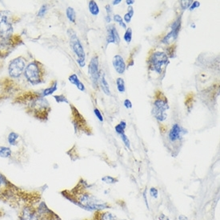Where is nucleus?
Returning a JSON list of instances; mask_svg holds the SVG:
<instances>
[{"instance_id":"obj_1","label":"nucleus","mask_w":220,"mask_h":220,"mask_svg":"<svg viewBox=\"0 0 220 220\" xmlns=\"http://www.w3.org/2000/svg\"><path fill=\"white\" fill-rule=\"evenodd\" d=\"M42 200V190L17 186L0 171V202L19 211L24 206H36Z\"/></svg>"},{"instance_id":"obj_2","label":"nucleus","mask_w":220,"mask_h":220,"mask_svg":"<svg viewBox=\"0 0 220 220\" xmlns=\"http://www.w3.org/2000/svg\"><path fill=\"white\" fill-rule=\"evenodd\" d=\"M89 187L87 181L81 178L73 188L61 190L60 194L66 199L87 211H96L110 208V204L92 194Z\"/></svg>"},{"instance_id":"obj_3","label":"nucleus","mask_w":220,"mask_h":220,"mask_svg":"<svg viewBox=\"0 0 220 220\" xmlns=\"http://www.w3.org/2000/svg\"><path fill=\"white\" fill-rule=\"evenodd\" d=\"M14 103L24 106L28 115L40 121H46L51 110L47 99L42 96L41 93L34 91H26L18 94L14 98Z\"/></svg>"},{"instance_id":"obj_4","label":"nucleus","mask_w":220,"mask_h":220,"mask_svg":"<svg viewBox=\"0 0 220 220\" xmlns=\"http://www.w3.org/2000/svg\"><path fill=\"white\" fill-rule=\"evenodd\" d=\"M46 71L44 66L38 60L29 62L25 68L23 75L28 83L32 86H36L43 83Z\"/></svg>"},{"instance_id":"obj_5","label":"nucleus","mask_w":220,"mask_h":220,"mask_svg":"<svg viewBox=\"0 0 220 220\" xmlns=\"http://www.w3.org/2000/svg\"><path fill=\"white\" fill-rule=\"evenodd\" d=\"M168 62L169 60L167 55L163 51L154 52L147 59V64L150 70L158 74H161L165 70Z\"/></svg>"},{"instance_id":"obj_6","label":"nucleus","mask_w":220,"mask_h":220,"mask_svg":"<svg viewBox=\"0 0 220 220\" xmlns=\"http://www.w3.org/2000/svg\"><path fill=\"white\" fill-rule=\"evenodd\" d=\"M155 102H154L153 115L157 120L159 122L164 121L167 115L166 114V110L169 109L168 101L167 97L162 93V91H157L155 95Z\"/></svg>"},{"instance_id":"obj_7","label":"nucleus","mask_w":220,"mask_h":220,"mask_svg":"<svg viewBox=\"0 0 220 220\" xmlns=\"http://www.w3.org/2000/svg\"><path fill=\"white\" fill-rule=\"evenodd\" d=\"M68 34L70 37V46L75 55L77 56V62L80 67H84L86 64V55L84 49L81 43L80 40L77 36L76 33L73 30H68Z\"/></svg>"},{"instance_id":"obj_8","label":"nucleus","mask_w":220,"mask_h":220,"mask_svg":"<svg viewBox=\"0 0 220 220\" xmlns=\"http://www.w3.org/2000/svg\"><path fill=\"white\" fill-rule=\"evenodd\" d=\"M13 32L12 15L7 11H0V38L9 39Z\"/></svg>"},{"instance_id":"obj_9","label":"nucleus","mask_w":220,"mask_h":220,"mask_svg":"<svg viewBox=\"0 0 220 220\" xmlns=\"http://www.w3.org/2000/svg\"><path fill=\"white\" fill-rule=\"evenodd\" d=\"M27 67V59L19 56L12 59L8 65V74L11 78H18L23 74Z\"/></svg>"},{"instance_id":"obj_10","label":"nucleus","mask_w":220,"mask_h":220,"mask_svg":"<svg viewBox=\"0 0 220 220\" xmlns=\"http://www.w3.org/2000/svg\"><path fill=\"white\" fill-rule=\"evenodd\" d=\"M36 209L39 220H62L57 214L49 208L46 202L43 200L37 204Z\"/></svg>"},{"instance_id":"obj_11","label":"nucleus","mask_w":220,"mask_h":220,"mask_svg":"<svg viewBox=\"0 0 220 220\" xmlns=\"http://www.w3.org/2000/svg\"><path fill=\"white\" fill-rule=\"evenodd\" d=\"M72 108V116L74 117L73 123L75 128V131H84L87 135H91V129L87 126V123L85 121L83 117L79 114L78 110L75 107H74L73 106H71Z\"/></svg>"},{"instance_id":"obj_12","label":"nucleus","mask_w":220,"mask_h":220,"mask_svg":"<svg viewBox=\"0 0 220 220\" xmlns=\"http://www.w3.org/2000/svg\"><path fill=\"white\" fill-rule=\"evenodd\" d=\"M88 72L91 78L92 83L94 88L98 87V83L99 80V58L97 55H94L91 58L88 66Z\"/></svg>"},{"instance_id":"obj_13","label":"nucleus","mask_w":220,"mask_h":220,"mask_svg":"<svg viewBox=\"0 0 220 220\" xmlns=\"http://www.w3.org/2000/svg\"><path fill=\"white\" fill-rule=\"evenodd\" d=\"M17 220H39L36 206H27L20 209Z\"/></svg>"},{"instance_id":"obj_14","label":"nucleus","mask_w":220,"mask_h":220,"mask_svg":"<svg viewBox=\"0 0 220 220\" xmlns=\"http://www.w3.org/2000/svg\"><path fill=\"white\" fill-rule=\"evenodd\" d=\"M180 27H181V17L177 18L176 20L173 23L171 26V30L163 38V39L162 40V43L165 44H168L171 41H174V39L178 37L179 30H180Z\"/></svg>"},{"instance_id":"obj_15","label":"nucleus","mask_w":220,"mask_h":220,"mask_svg":"<svg viewBox=\"0 0 220 220\" xmlns=\"http://www.w3.org/2000/svg\"><path fill=\"white\" fill-rule=\"evenodd\" d=\"M183 137V129L178 123H174L169 131L168 139L171 142H178Z\"/></svg>"},{"instance_id":"obj_16","label":"nucleus","mask_w":220,"mask_h":220,"mask_svg":"<svg viewBox=\"0 0 220 220\" xmlns=\"http://www.w3.org/2000/svg\"><path fill=\"white\" fill-rule=\"evenodd\" d=\"M92 218H94L95 220H126L122 219V218H119L118 216L115 215L114 214L110 213L109 211H104V210L94 211Z\"/></svg>"},{"instance_id":"obj_17","label":"nucleus","mask_w":220,"mask_h":220,"mask_svg":"<svg viewBox=\"0 0 220 220\" xmlns=\"http://www.w3.org/2000/svg\"><path fill=\"white\" fill-rule=\"evenodd\" d=\"M107 43L119 44L120 43V37L119 35L118 30L115 26L111 25L107 28Z\"/></svg>"},{"instance_id":"obj_18","label":"nucleus","mask_w":220,"mask_h":220,"mask_svg":"<svg viewBox=\"0 0 220 220\" xmlns=\"http://www.w3.org/2000/svg\"><path fill=\"white\" fill-rule=\"evenodd\" d=\"M113 67L119 74H123L126 71V63L124 62L123 58L121 55H116L114 56L112 60Z\"/></svg>"},{"instance_id":"obj_19","label":"nucleus","mask_w":220,"mask_h":220,"mask_svg":"<svg viewBox=\"0 0 220 220\" xmlns=\"http://www.w3.org/2000/svg\"><path fill=\"white\" fill-rule=\"evenodd\" d=\"M0 157L2 158H7L13 162L14 160V155L13 151L10 147L6 146H0Z\"/></svg>"},{"instance_id":"obj_20","label":"nucleus","mask_w":220,"mask_h":220,"mask_svg":"<svg viewBox=\"0 0 220 220\" xmlns=\"http://www.w3.org/2000/svg\"><path fill=\"white\" fill-rule=\"evenodd\" d=\"M68 79L72 84L75 85L76 87H77V88H78L79 91H85L84 84L79 80L78 75H77L76 74H72L71 75L69 76Z\"/></svg>"},{"instance_id":"obj_21","label":"nucleus","mask_w":220,"mask_h":220,"mask_svg":"<svg viewBox=\"0 0 220 220\" xmlns=\"http://www.w3.org/2000/svg\"><path fill=\"white\" fill-rule=\"evenodd\" d=\"M99 80H100V85H101V88L103 91V92H104L107 95H110L111 93H110V86H109L107 81L106 79L105 75L103 73L101 75L99 76Z\"/></svg>"},{"instance_id":"obj_22","label":"nucleus","mask_w":220,"mask_h":220,"mask_svg":"<svg viewBox=\"0 0 220 220\" xmlns=\"http://www.w3.org/2000/svg\"><path fill=\"white\" fill-rule=\"evenodd\" d=\"M57 89H58V82L56 80L53 81L52 83H51V86L49 87H47V88H46L42 92L41 95L45 98L46 96H48V95H51V94H53L54 92H55L57 91Z\"/></svg>"},{"instance_id":"obj_23","label":"nucleus","mask_w":220,"mask_h":220,"mask_svg":"<svg viewBox=\"0 0 220 220\" xmlns=\"http://www.w3.org/2000/svg\"><path fill=\"white\" fill-rule=\"evenodd\" d=\"M88 7H89V11L91 12V14L94 16H97L99 14V8L96 2H94L93 0L90 1L88 3Z\"/></svg>"},{"instance_id":"obj_24","label":"nucleus","mask_w":220,"mask_h":220,"mask_svg":"<svg viewBox=\"0 0 220 220\" xmlns=\"http://www.w3.org/2000/svg\"><path fill=\"white\" fill-rule=\"evenodd\" d=\"M66 14H67V17L69 19V21H71V23H75L76 14L73 7H67V10H66Z\"/></svg>"},{"instance_id":"obj_25","label":"nucleus","mask_w":220,"mask_h":220,"mask_svg":"<svg viewBox=\"0 0 220 220\" xmlns=\"http://www.w3.org/2000/svg\"><path fill=\"white\" fill-rule=\"evenodd\" d=\"M126 127V123L125 121H121L119 123L118 125H116L115 127V131L117 132L119 135H123V134H125V129Z\"/></svg>"},{"instance_id":"obj_26","label":"nucleus","mask_w":220,"mask_h":220,"mask_svg":"<svg viewBox=\"0 0 220 220\" xmlns=\"http://www.w3.org/2000/svg\"><path fill=\"white\" fill-rule=\"evenodd\" d=\"M102 181L107 184H115L118 183L119 180L116 178H114V177L110 176V175H106V176L102 178Z\"/></svg>"},{"instance_id":"obj_27","label":"nucleus","mask_w":220,"mask_h":220,"mask_svg":"<svg viewBox=\"0 0 220 220\" xmlns=\"http://www.w3.org/2000/svg\"><path fill=\"white\" fill-rule=\"evenodd\" d=\"M116 85H117L118 91L120 93H124V91H125V82H124L123 78H118L116 79Z\"/></svg>"},{"instance_id":"obj_28","label":"nucleus","mask_w":220,"mask_h":220,"mask_svg":"<svg viewBox=\"0 0 220 220\" xmlns=\"http://www.w3.org/2000/svg\"><path fill=\"white\" fill-rule=\"evenodd\" d=\"M134 14V9L132 7H129L128 8V11L126 13L125 15H124V20L126 23H130L131 20V18L133 17Z\"/></svg>"},{"instance_id":"obj_29","label":"nucleus","mask_w":220,"mask_h":220,"mask_svg":"<svg viewBox=\"0 0 220 220\" xmlns=\"http://www.w3.org/2000/svg\"><path fill=\"white\" fill-rule=\"evenodd\" d=\"M131 39H132V30L131 27H128L124 34V40L127 43H130L131 42Z\"/></svg>"},{"instance_id":"obj_30","label":"nucleus","mask_w":220,"mask_h":220,"mask_svg":"<svg viewBox=\"0 0 220 220\" xmlns=\"http://www.w3.org/2000/svg\"><path fill=\"white\" fill-rule=\"evenodd\" d=\"M114 20H115V22H116L117 23H119V25L121 26L122 27H123L126 29V23H124L123 19L122 18V17L120 16L119 14H115V15H114Z\"/></svg>"},{"instance_id":"obj_31","label":"nucleus","mask_w":220,"mask_h":220,"mask_svg":"<svg viewBox=\"0 0 220 220\" xmlns=\"http://www.w3.org/2000/svg\"><path fill=\"white\" fill-rule=\"evenodd\" d=\"M54 99H55V101L59 103H69V101L67 100V99L66 98V96H64L63 94H59V95H54Z\"/></svg>"},{"instance_id":"obj_32","label":"nucleus","mask_w":220,"mask_h":220,"mask_svg":"<svg viewBox=\"0 0 220 220\" xmlns=\"http://www.w3.org/2000/svg\"><path fill=\"white\" fill-rule=\"evenodd\" d=\"M47 5L46 4H43L40 7V9L39 10V11H38V16L39 17H43L45 15V14L46 13L47 11Z\"/></svg>"},{"instance_id":"obj_33","label":"nucleus","mask_w":220,"mask_h":220,"mask_svg":"<svg viewBox=\"0 0 220 220\" xmlns=\"http://www.w3.org/2000/svg\"><path fill=\"white\" fill-rule=\"evenodd\" d=\"M120 136H121L122 140H123V142L126 147V148H128V150H131V143H130V140H129L128 137L125 134H123Z\"/></svg>"},{"instance_id":"obj_34","label":"nucleus","mask_w":220,"mask_h":220,"mask_svg":"<svg viewBox=\"0 0 220 220\" xmlns=\"http://www.w3.org/2000/svg\"><path fill=\"white\" fill-rule=\"evenodd\" d=\"M192 3V1H180V6L183 10L187 9Z\"/></svg>"},{"instance_id":"obj_35","label":"nucleus","mask_w":220,"mask_h":220,"mask_svg":"<svg viewBox=\"0 0 220 220\" xmlns=\"http://www.w3.org/2000/svg\"><path fill=\"white\" fill-rule=\"evenodd\" d=\"M150 195L155 199H157L158 196V191L155 187H151L150 189Z\"/></svg>"},{"instance_id":"obj_36","label":"nucleus","mask_w":220,"mask_h":220,"mask_svg":"<svg viewBox=\"0 0 220 220\" xmlns=\"http://www.w3.org/2000/svg\"><path fill=\"white\" fill-rule=\"evenodd\" d=\"M94 115H95V116H96V118H98V119H99V121L100 122L103 121V117L101 114V111H100L98 108H94Z\"/></svg>"},{"instance_id":"obj_37","label":"nucleus","mask_w":220,"mask_h":220,"mask_svg":"<svg viewBox=\"0 0 220 220\" xmlns=\"http://www.w3.org/2000/svg\"><path fill=\"white\" fill-rule=\"evenodd\" d=\"M200 6V3L199 2H198V1H195V2H192L191 5L190 6V11H193V10H195V8H197Z\"/></svg>"},{"instance_id":"obj_38","label":"nucleus","mask_w":220,"mask_h":220,"mask_svg":"<svg viewBox=\"0 0 220 220\" xmlns=\"http://www.w3.org/2000/svg\"><path fill=\"white\" fill-rule=\"evenodd\" d=\"M124 106H125V107L127 108V109H131L132 107V103L129 100V99H125V101H124Z\"/></svg>"},{"instance_id":"obj_39","label":"nucleus","mask_w":220,"mask_h":220,"mask_svg":"<svg viewBox=\"0 0 220 220\" xmlns=\"http://www.w3.org/2000/svg\"><path fill=\"white\" fill-rule=\"evenodd\" d=\"M158 219L159 220H170V218H168V216H167L164 214H161L160 215L158 216Z\"/></svg>"},{"instance_id":"obj_40","label":"nucleus","mask_w":220,"mask_h":220,"mask_svg":"<svg viewBox=\"0 0 220 220\" xmlns=\"http://www.w3.org/2000/svg\"><path fill=\"white\" fill-rule=\"evenodd\" d=\"M106 11L107 12V15H110V13L112 11V10H111V7H110V5H107L106 6Z\"/></svg>"},{"instance_id":"obj_41","label":"nucleus","mask_w":220,"mask_h":220,"mask_svg":"<svg viewBox=\"0 0 220 220\" xmlns=\"http://www.w3.org/2000/svg\"><path fill=\"white\" fill-rule=\"evenodd\" d=\"M143 199H144V201H145V203H146V206H147V209L149 210V204H148V202H147V195H146V192L144 191L143 193Z\"/></svg>"},{"instance_id":"obj_42","label":"nucleus","mask_w":220,"mask_h":220,"mask_svg":"<svg viewBox=\"0 0 220 220\" xmlns=\"http://www.w3.org/2000/svg\"><path fill=\"white\" fill-rule=\"evenodd\" d=\"M179 220H188V218H187V217H186L185 215H181L179 216Z\"/></svg>"},{"instance_id":"obj_43","label":"nucleus","mask_w":220,"mask_h":220,"mask_svg":"<svg viewBox=\"0 0 220 220\" xmlns=\"http://www.w3.org/2000/svg\"><path fill=\"white\" fill-rule=\"evenodd\" d=\"M126 2L127 5H132L135 2V1L134 0H126Z\"/></svg>"},{"instance_id":"obj_44","label":"nucleus","mask_w":220,"mask_h":220,"mask_svg":"<svg viewBox=\"0 0 220 220\" xmlns=\"http://www.w3.org/2000/svg\"><path fill=\"white\" fill-rule=\"evenodd\" d=\"M121 2V0H115V1H113V5H118Z\"/></svg>"},{"instance_id":"obj_45","label":"nucleus","mask_w":220,"mask_h":220,"mask_svg":"<svg viewBox=\"0 0 220 220\" xmlns=\"http://www.w3.org/2000/svg\"><path fill=\"white\" fill-rule=\"evenodd\" d=\"M106 20H107V23H110V21H111V18H110V15H107V17H106Z\"/></svg>"},{"instance_id":"obj_46","label":"nucleus","mask_w":220,"mask_h":220,"mask_svg":"<svg viewBox=\"0 0 220 220\" xmlns=\"http://www.w3.org/2000/svg\"><path fill=\"white\" fill-rule=\"evenodd\" d=\"M83 220H95V219L93 218H85V219H83Z\"/></svg>"}]
</instances>
